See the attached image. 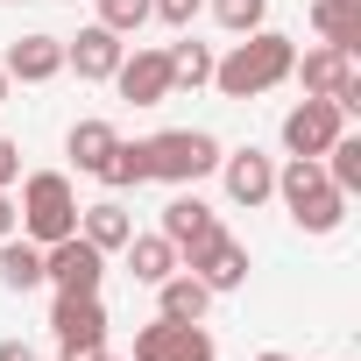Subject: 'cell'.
<instances>
[{
  "label": "cell",
  "mask_w": 361,
  "mask_h": 361,
  "mask_svg": "<svg viewBox=\"0 0 361 361\" xmlns=\"http://www.w3.org/2000/svg\"><path fill=\"white\" fill-rule=\"evenodd\" d=\"M114 142H121V128H114V121H71V135H64V156H71V163L92 177V170L106 163V149H114Z\"/></svg>",
  "instance_id": "cell-20"
},
{
  "label": "cell",
  "mask_w": 361,
  "mask_h": 361,
  "mask_svg": "<svg viewBox=\"0 0 361 361\" xmlns=\"http://www.w3.org/2000/svg\"><path fill=\"white\" fill-rule=\"evenodd\" d=\"M177 340H185V326H177V319H149V326L135 333V361H170Z\"/></svg>",
  "instance_id": "cell-25"
},
{
  "label": "cell",
  "mask_w": 361,
  "mask_h": 361,
  "mask_svg": "<svg viewBox=\"0 0 361 361\" xmlns=\"http://www.w3.org/2000/svg\"><path fill=\"white\" fill-rule=\"evenodd\" d=\"M15 227H22V213H15V199H8V192H0V241H8Z\"/></svg>",
  "instance_id": "cell-30"
},
{
  "label": "cell",
  "mask_w": 361,
  "mask_h": 361,
  "mask_svg": "<svg viewBox=\"0 0 361 361\" xmlns=\"http://www.w3.org/2000/svg\"><path fill=\"white\" fill-rule=\"evenodd\" d=\"M121 57H128V36H114V29H99V22H92V29H78V36L64 43V71H78V78H92V85H99V78H114V71H121Z\"/></svg>",
  "instance_id": "cell-11"
},
{
  "label": "cell",
  "mask_w": 361,
  "mask_h": 361,
  "mask_svg": "<svg viewBox=\"0 0 361 361\" xmlns=\"http://www.w3.org/2000/svg\"><path fill=\"white\" fill-rule=\"evenodd\" d=\"M142 22H156L149 0H99V29H114V36H142Z\"/></svg>",
  "instance_id": "cell-26"
},
{
  "label": "cell",
  "mask_w": 361,
  "mask_h": 361,
  "mask_svg": "<svg viewBox=\"0 0 361 361\" xmlns=\"http://www.w3.org/2000/svg\"><path fill=\"white\" fill-rule=\"evenodd\" d=\"M142 156H149V177H163V185H199V177L220 170L227 149H220L206 128H163V135L142 142Z\"/></svg>",
  "instance_id": "cell-4"
},
{
  "label": "cell",
  "mask_w": 361,
  "mask_h": 361,
  "mask_svg": "<svg viewBox=\"0 0 361 361\" xmlns=\"http://www.w3.org/2000/svg\"><path fill=\"white\" fill-rule=\"evenodd\" d=\"M106 192H128V185H149V156H142V142H114L106 149V163L92 170Z\"/></svg>",
  "instance_id": "cell-21"
},
{
  "label": "cell",
  "mask_w": 361,
  "mask_h": 361,
  "mask_svg": "<svg viewBox=\"0 0 361 361\" xmlns=\"http://www.w3.org/2000/svg\"><path fill=\"white\" fill-rule=\"evenodd\" d=\"M199 8H206V0H149V15H156V22H170V29H192V22H199Z\"/></svg>",
  "instance_id": "cell-27"
},
{
  "label": "cell",
  "mask_w": 361,
  "mask_h": 361,
  "mask_svg": "<svg viewBox=\"0 0 361 361\" xmlns=\"http://www.w3.org/2000/svg\"><path fill=\"white\" fill-rule=\"evenodd\" d=\"M170 361H220V347L206 340V326H185V340H177V354Z\"/></svg>",
  "instance_id": "cell-28"
},
{
  "label": "cell",
  "mask_w": 361,
  "mask_h": 361,
  "mask_svg": "<svg viewBox=\"0 0 361 361\" xmlns=\"http://www.w3.org/2000/svg\"><path fill=\"white\" fill-rule=\"evenodd\" d=\"M15 177H22V149H15L8 135H0V192H8V185H15Z\"/></svg>",
  "instance_id": "cell-29"
},
{
  "label": "cell",
  "mask_w": 361,
  "mask_h": 361,
  "mask_svg": "<svg viewBox=\"0 0 361 361\" xmlns=\"http://www.w3.org/2000/svg\"><path fill=\"white\" fill-rule=\"evenodd\" d=\"M220 185H227V199H234V206H248V213H255V206H269V199H276V163L248 142V149L220 156Z\"/></svg>",
  "instance_id": "cell-9"
},
{
  "label": "cell",
  "mask_w": 361,
  "mask_h": 361,
  "mask_svg": "<svg viewBox=\"0 0 361 361\" xmlns=\"http://www.w3.org/2000/svg\"><path fill=\"white\" fill-rule=\"evenodd\" d=\"M0 283H8L15 298H29V290L43 283V241H29L22 227L0 241Z\"/></svg>",
  "instance_id": "cell-16"
},
{
  "label": "cell",
  "mask_w": 361,
  "mask_h": 361,
  "mask_svg": "<svg viewBox=\"0 0 361 361\" xmlns=\"http://www.w3.org/2000/svg\"><path fill=\"white\" fill-rule=\"evenodd\" d=\"M213 8V22L227 29V36H255L262 22H269V0H206Z\"/></svg>",
  "instance_id": "cell-24"
},
{
  "label": "cell",
  "mask_w": 361,
  "mask_h": 361,
  "mask_svg": "<svg viewBox=\"0 0 361 361\" xmlns=\"http://www.w3.org/2000/svg\"><path fill=\"white\" fill-rule=\"evenodd\" d=\"M50 333H57V361H92L99 347H106V305H99V290H57V305H50Z\"/></svg>",
  "instance_id": "cell-5"
},
{
  "label": "cell",
  "mask_w": 361,
  "mask_h": 361,
  "mask_svg": "<svg viewBox=\"0 0 361 361\" xmlns=\"http://www.w3.org/2000/svg\"><path fill=\"white\" fill-rule=\"evenodd\" d=\"M92 361H114V354H92Z\"/></svg>",
  "instance_id": "cell-34"
},
{
  "label": "cell",
  "mask_w": 361,
  "mask_h": 361,
  "mask_svg": "<svg viewBox=\"0 0 361 361\" xmlns=\"http://www.w3.org/2000/svg\"><path fill=\"white\" fill-rule=\"evenodd\" d=\"M340 71H354V57H347V50H333V43H319V50L290 57V78L305 85V99H326V92L340 85Z\"/></svg>",
  "instance_id": "cell-18"
},
{
  "label": "cell",
  "mask_w": 361,
  "mask_h": 361,
  "mask_svg": "<svg viewBox=\"0 0 361 361\" xmlns=\"http://www.w3.org/2000/svg\"><path fill=\"white\" fill-rule=\"evenodd\" d=\"M312 29H319V43H333V50H361V0H312Z\"/></svg>",
  "instance_id": "cell-19"
},
{
  "label": "cell",
  "mask_w": 361,
  "mask_h": 361,
  "mask_svg": "<svg viewBox=\"0 0 361 361\" xmlns=\"http://www.w3.org/2000/svg\"><path fill=\"white\" fill-rule=\"evenodd\" d=\"M206 305H213V290L192 276V269H170L163 283H156V319H177V326H199L206 319Z\"/></svg>",
  "instance_id": "cell-14"
},
{
  "label": "cell",
  "mask_w": 361,
  "mask_h": 361,
  "mask_svg": "<svg viewBox=\"0 0 361 361\" xmlns=\"http://www.w3.org/2000/svg\"><path fill=\"white\" fill-rule=\"evenodd\" d=\"M163 57H170V85H177V92H185V85H192V92H199V85H213V50H206V43H192V36H185V43H170Z\"/></svg>",
  "instance_id": "cell-22"
},
{
  "label": "cell",
  "mask_w": 361,
  "mask_h": 361,
  "mask_svg": "<svg viewBox=\"0 0 361 361\" xmlns=\"http://www.w3.org/2000/svg\"><path fill=\"white\" fill-rule=\"evenodd\" d=\"M78 234L99 248V255H114V248H128V234H135V213L121 206V199H99V206H78Z\"/></svg>",
  "instance_id": "cell-15"
},
{
  "label": "cell",
  "mask_w": 361,
  "mask_h": 361,
  "mask_svg": "<svg viewBox=\"0 0 361 361\" xmlns=\"http://www.w3.org/2000/svg\"><path fill=\"white\" fill-rule=\"evenodd\" d=\"M0 71L8 78H22V85H50L57 71H64V36H15L8 43V57H0Z\"/></svg>",
  "instance_id": "cell-12"
},
{
  "label": "cell",
  "mask_w": 361,
  "mask_h": 361,
  "mask_svg": "<svg viewBox=\"0 0 361 361\" xmlns=\"http://www.w3.org/2000/svg\"><path fill=\"white\" fill-rule=\"evenodd\" d=\"M185 269H192V276H199V283L220 298V290H241V283H248V248H241V241L220 227V234H206V241L185 255Z\"/></svg>",
  "instance_id": "cell-8"
},
{
  "label": "cell",
  "mask_w": 361,
  "mask_h": 361,
  "mask_svg": "<svg viewBox=\"0 0 361 361\" xmlns=\"http://www.w3.org/2000/svg\"><path fill=\"white\" fill-rule=\"evenodd\" d=\"M99 276H106V255L85 234H64V241L43 248V283H57V290H99Z\"/></svg>",
  "instance_id": "cell-7"
},
{
  "label": "cell",
  "mask_w": 361,
  "mask_h": 361,
  "mask_svg": "<svg viewBox=\"0 0 361 361\" xmlns=\"http://www.w3.org/2000/svg\"><path fill=\"white\" fill-rule=\"evenodd\" d=\"M8 85H15V78H8V71H0V99H8Z\"/></svg>",
  "instance_id": "cell-32"
},
{
  "label": "cell",
  "mask_w": 361,
  "mask_h": 361,
  "mask_svg": "<svg viewBox=\"0 0 361 361\" xmlns=\"http://www.w3.org/2000/svg\"><path fill=\"white\" fill-rule=\"evenodd\" d=\"M340 135H347V114H340L333 99H298V106L283 114V149H290V156H326Z\"/></svg>",
  "instance_id": "cell-6"
},
{
  "label": "cell",
  "mask_w": 361,
  "mask_h": 361,
  "mask_svg": "<svg viewBox=\"0 0 361 361\" xmlns=\"http://www.w3.org/2000/svg\"><path fill=\"white\" fill-rule=\"evenodd\" d=\"M71 8H78V0H71Z\"/></svg>",
  "instance_id": "cell-35"
},
{
  "label": "cell",
  "mask_w": 361,
  "mask_h": 361,
  "mask_svg": "<svg viewBox=\"0 0 361 361\" xmlns=\"http://www.w3.org/2000/svg\"><path fill=\"white\" fill-rule=\"evenodd\" d=\"M0 361H36V347L29 340H0Z\"/></svg>",
  "instance_id": "cell-31"
},
{
  "label": "cell",
  "mask_w": 361,
  "mask_h": 361,
  "mask_svg": "<svg viewBox=\"0 0 361 361\" xmlns=\"http://www.w3.org/2000/svg\"><path fill=\"white\" fill-rule=\"evenodd\" d=\"M276 199H283V213H290L305 234H333V227L347 220V192H333V177L319 170V156H290V163L276 170Z\"/></svg>",
  "instance_id": "cell-2"
},
{
  "label": "cell",
  "mask_w": 361,
  "mask_h": 361,
  "mask_svg": "<svg viewBox=\"0 0 361 361\" xmlns=\"http://www.w3.org/2000/svg\"><path fill=\"white\" fill-rule=\"evenodd\" d=\"M255 361H290V354H255Z\"/></svg>",
  "instance_id": "cell-33"
},
{
  "label": "cell",
  "mask_w": 361,
  "mask_h": 361,
  "mask_svg": "<svg viewBox=\"0 0 361 361\" xmlns=\"http://www.w3.org/2000/svg\"><path fill=\"white\" fill-rule=\"evenodd\" d=\"M121 255H128V276H135V283H149V290H156L170 269H185V255H177L163 234H128V248H121Z\"/></svg>",
  "instance_id": "cell-17"
},
{
  "label": "cell",
  "mask_w": 361,
  "mask_h": 361,
  "mask_svg": "<svg viewBox=\"0 0 361 361\" xmlns=\"http://www.w3.org/2000/svg\"><path fill=\"white\" fill-rule=\"evenodd\" d=\"M156 234H163L177 255H192L206 234H220V213H213L206 199H192V192H177V199L163 206V227H156Z\"/></svg>",
  "instance_id": "cell-13"
},
{
  "label": "cell",
  "mask_w": 361,
  "mask_h": 361,
  "mask_svg": "<svg viewBox=\"0 0 361 361\" xmlns=\"http://www.w3.org/2000/svg\"><path fill=\"white\" fill-rule=\"evenodd\" d=\"M114 85H121V99L128 106H163L177 85H170V57L163 50H128L121 57V71H114Z\"/></svg>",
  "instance_id": "cell-10"
},
{
  "label": "cell",
  "mask_w": 361,
  "mask_h": 361,
  "mask_svg": "<svg viewBox=\"0 0 361 361\" xmlns=\"http://www.w3.org/2000/svg\"><path fill=\"white\" fill-rule=\"evenodd\" d=\"M290 57H298V43H290V36L255 29V36H241L227 57H213V85H220L227 99H262L269 85H283V78H290Z\"/></svg>",
  "instance_id": "cell-1"
},
{
  "label": "cell",
  "mask_w": 361,
  "mask_h": 361,
  "mask_svg": "<svg viewBox=\"0 0 361 361\" xmlns=\"http://www.w3.org/2000/svg\"><path fill=\"white\" fill-rule=\"evenodd\" d=\"M319 170L333 177V192H347V199H354V192H361V135H340V142L319 156Z\"/></svg>",
  "instance_id": "cell-23"
},
{
  "label": "cell",
  "mask_w": 361,
  "mask_h": 361,
  "mask_svg": "<svg viewBox=\"0 0 361 361\" xmlns=\"http://www.w3.org/2000/svg\"><path fill=\"white\" fill-rule=\"evenodd\" d=\"M22 234L29 241H64V234H78V192H71V177L64 170H36V177H22Z\"/></svg>",
  "instance_id": "cell-3"
}]
</instances>
